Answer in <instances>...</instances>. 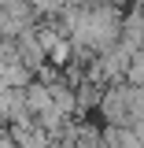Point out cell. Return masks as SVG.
Segmentation results:
<instances>
[{"label":"cell","mask_w":144,"mask_h":148,"mask_svg":"<svg viewBox=\"0 0 144 148\" xmlns=\"http://www.w3.org/2000/svg\"><path fill=\"white\" fill-rule=\"evenodd\" d=\"M92 119L100 126H129V130H144V92L141 85L129 82H107Z\"/></svg>","instance_id":"6da1fadb"}]
</instances>
